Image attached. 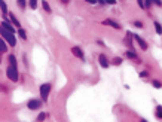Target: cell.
I'll return each mask as SVG.
<instances>
[{"mask_svg": "<svg viewBox=\"0 0 162 122\" xmlns=\"http://www.w3.org/2000/svg\"><path fill=\"white\" fill-rule=\"evenodd\" d=\"M156 116L158 118H162V107H158L156 109Z\"/></svg>", "mask_w": 162, "mask_h": 122, "instance_id": "16", "label": "cell"}, {"mask_svg": "<svg viewBox=\"0 0 162 122\" xmlns=\"http://www.w3.org/2000/svg\"><path fill=\"white\" fill-rule=\"evenodd\" d=\"M2 27H3V28H6V30H8V31H11V33H14V31H15V30H14V27H12L9 23H6V21H3V23H2Z\"/></svg>", "mask_w": 162, "mask_h": 122, "instance_id": "7", "label": "cell"}, {"mask_svg": "<svg viewBox=\"0 0 162 122\" xmlns=\"http://www.w3.org/2000/svg\"><path fill=\"white\" fill-rule=\"evenodd\" d=\"M43 119H45V115H43V113H40V115L37 116V121H43Z\"/></svg>", "mask_w": 162, "mask_h": 122, "instance_id": "22", "label": "cell"}, {"mask_svg": "<svg viewBox=\"0 0 162 122\" xmlns=\"http://www.w3.org/2000/svg\"><path fill=\"white\" fill-rule=\"evenodd\" d=\"M113 63H115V64H120V63H122V60H120V58H115V60H113Z\"/></svg>", "mask_w": 162, "mask_h": 122, "instance_id": "21", "label": "cell"}, {"mask_svg": "<svg viewBox=\"0 0 162 122\" xmlns=\"http://www.w3.org/2000/svg\"><path fill=\"white\" fill-rule=\"evenodd\" d=\"M9 63H11L12 66H17V61H15V57H14V55L9 57Z\"/></svg>", "mask_w": 162, "mask_h": 122, "instance_id": "15", "label": "cell"}, {"mask_svg": "<svg viewBox=\"0 0 162 122\" xmlns=\"http://www.w3.org/2000/svg\"><path fill=\"white\" fill-rule=\"evenodd\" d=\"M86 2H89V3H97V0H86Z\"/></svg>", "mask_w": 162, "mask_h": 122, "instance_id": "29", "label": "cell"}, {"mask_svg": "<svg viewBox=\"0 0 162 122\" xmlns=\"http://www.w3.org/2000/svg\"><path fill=\"white\" fill-rule=\"evenodd\" d=\"M155 27H156V33L161 34V33H162V27H161V24H159V23H155Z\"/></svg>", "mask_w": 162, "mask_h": 122, "instance_id": "12", "label": "cell"}, {"mask_svg": "<svg viewBox=\"0 0 162 122\" xmlns=\"http://www.w3.org/2000/svg\"><path fill=\"white\" fill-rule=\"evenodd\" d=\"M72 52H73L76 57H79V58H83V54H82V51H80L79 48H76V46H74V48H72Z\"/></svg>", "mask_w": 162, "mask_h": 122, "instance_id": "8", "label": "cell"}, {"mask_svg": "<svg viewBox=\"0 0 162 122\" xmlns=\"http://www.w3.org/2000/svg\"><path fill=\"white\" fill-rule=\"evenodd\" d=\"M11 18H12V23H14V24H15L17 27H20V23H18V20H17V18H15L14 15H11Z\"/></svg>", "mask_w": 162, "mask_h": 122, "instance_id": "17", "label": "cell"}, {"mask_svg": "<svg viewBox=\"0 0 162 122\" xmlns=\"http://www.w3.org/2000/svg\"><path fill=\"white\" fill-rule=\"evenodd\" d=\"M153 3H156L158 6H161V5H162V2H161V0H153Z\"/></svg>", "mask_w": 162, "mask_h": 122, "instance_id": "26", "label": "cell"}, {"mask_svg": "<svg viewBox=\"0 0 162 122\" xmlns=\"http://www.w3.org/2000/svg\"><path fill=\"white\" fill-rule=\"evenodd\" d=\"M140 76H141V77H146V76H147V72H143V73H141Z\"/></svg>", "mask_w": 162, "mask_h": 122, "instance_id": "28", "label": "cell"}, {"mask_svg": "<svg viewBox=\"0 0 162 122\" xmlns=\"http://www.w3.org/2000/svg\"><path fill=\"white\" fill-rule=\"evenodd\" d=\"M97 2H98V3H100V5H103V3H104V2H106V0H97Z\"/></svg>", "mask_w": 162, "mask_h": 122, "instance_id": "30", "label": "cell"}, {"mask_svg": "<svg viewBox=\"0 0 162 122\" xmlns=\"http://www.w3.org/2000/svg\"><path fill=\"white\" fill-rule=\"evenodd\" d=\"M49 91H51V85H49V83H45V85H42V86H40V95H42L43 101H46V100H48Z\"/></svg>", "mask_w": 162, "mask_h": 122, "instance_id": "3", "label": "cell"}, {"mask_svg": "<svg viewBox=\"0 0 162 122\" xmlns=\"http://www.w3.org/2000/svg\"><path fill=\"white\" fill-rule=\"evenodd\" d=\"M98 61H100V64H101V67H104V69H107L109 67V61H107V58L101 54L100 57H98Z\"/></svg>", "mask_w": 162, "mask_h": 122, "instance_id": "5", "label": "cell"}, {"mask_svg": "<svg viewBox=\"0 0 162 122\" xmlns=\"http://www.w3.org/2000/svg\"><path fill=\"white\" fill-rule=\"evenodd\" d=\"M18 33H20V36H21L23 39H26V37H27V36H26V31H24L23 28H20V30H18Z\"/></svg>", "mask_w": 162, "mask_h": 122, "instance_id": "18", "label": "cell"}, {"mask_svg": "<svg viewBox=\"0 0 162 122\" xmlns=\"http://www.w3.org/2000/svg\"><path fill=\"white\" fill-rule=\"evenodd\" d=\"M40 106H42V101L40 100H30L28 101V109H33L34 110V109H39Z\"/></svg>", "mask_w": 162, "mask_h": 122, "instance_id": "4", "label": "cell"}, {"mask_svg": "<svg viewBox=\"0 0 162 122\" xmlns=\"http://www.w3.org/2000/svg\"><path fill=\"white\" fill-rule=\"evenodd\" d=\"M63 2H64V3H69V0H63Z\"/></svg>", "mask_w": 162, "mask_h": 122, "instance_id": "31", "label": "cell"}, {"mask_svg": "<svg viewBox=\"0 0 162 122\" xmlns=\"http://www.w3.org/2000/svg\"><path fill=\"white\" fill-rule=\"evenodd\" d=\"M6 75H8V77L11 79V80H14V82H17L18 80V70H17V66H9L8 67V70H6Z\"/></svg>", "mask_w": 162, "mask_h": 122, "instance_id": "2", "label": "cell"}, {"mask_svg": "<svg viewBox=\"0 0 162 122\" xmlns=\"http://www.w3.org/2000/svg\"><path fill=\"white\" fill-rule=\"evenodd\" d=\"M0 49H2V52H6V51H8V48H6V45H5V40L0 42Z\"/></svg>", "mask_w": 162, "mask_h": 122, "instance_id": "11", "label": "cell"}, {"mask_svg": "<svg viewBox=\"0 0 162 122\" xmlns=\"http://www.w3.org/2000/svg\"><path fill=\"white\" fill-rule=\"evenodd\" d=\"M128 57H129V58H135V54L129 51V52H128Z\"/></svg>", "mask_w": 162, "mask_h": 122, "instance_id": "24", "label": "cell"}, {"mask_svg": "<svg viewBox=\"0 0 162 122\" xmlns=\"http://www.w3.org/2000/svg\"><path fill=\"white\" fill-rule=\"evenodd\" d=\"M152 2H153V0H144V5H146V6L149 8V6L152 5Z\"/></svg>", "mask_w": 162, "mask_h": 122, "instance_id": "20", "label": "cell"}, {"mask_svg": "<svg viewBox=\"0 0 162 122\" xmlns=\"http://www.w3.org/2000/svg\"><path fill=\"white\" fill-rule=\"evenodd\" d=\"M42 5H43V9H45L46 12H51V8H49V5H48V2H42Z\"/></svg>", "mask_w": 162, "mask_h": 122, "instance_id": "14", "label": "cell"}, {"mask_svg": "<svg viewBox=\"0 0 162 122\" xmlns=\"http://www.w3.org/2000/svg\"><path fill=\"white\" fill-rule=\"evenodd\" d=\"M20 6H21V8L26 6V0H20Z\"/></svg>", "mask_w": 162, "mask_h": 122, "instance_id": "25", "label": "cell"}, {"mask_svg": "<svg viewBox=\"0 0 162 122\" xmlns=\"http://www.w3.org/2000/svg\"><path fill=\"white\" fill-rule=\"evenodd\" d=\"M106 3H110V5H113V3H116V0H106Z\"/></svg>", "mask_w": 162, "mask_h": 122, "instance_id": "27", "label": "cell"}, {"mask_svg": "<svg viewBox=\"0 0 162 122\" xmlns=\"http://www.w3.org/2000/svg\"><path fill=\"white\" fill-rule=\"evenodd\" d=\"M138 5H140V8H146V5H144L143 0H138Z\"/></svg>", "mask_w": 162, "mask_h": 122, "instance_id": "23", "label": "cell"}, {"mask_svg": "<svg viewBox=\"0 0 162 122\" xmlns=\"http://www.w3.org/2000/svg\"><path fill=\"white\" fill-rule=\"evenodd\" d=\"M2 37L11 45V46H15V43H17V40H15V37H14V33H11V31H8L6 28H3L2 27Z\"/></svg>", "mask_w": 162, "mask_h": 122, "instance_id": "1", "label": "cell"}, {"mask_svg": "<svg viewBox=\"0 0 162 122\" xmlns=\"http://www.w3.org/2000/svg\"><path fill=\"white\" fill-rule=\"evenodd\" d=\"M134 39L138 42V45L141 46V49H147V45H146V42H144V40H143L140 36H137V34H135V36H134Z\"/></svg>", "mask_w": 162, "mask_h": 122, "instance_id": "6", "label": "cell"}, {"mask_svg": "<svg viewBox=\"0 0 162 122\" xmlns=\"http://www.w3.org/2000/svg\"><path fill=\"white\" fill-rule=\"evenodd\" d=\"M153 86H156V88H161V86H162V83H161V82H158V80H155V82H153Z\"/></svg>", "mask_w": 162, "mask_h": 122, "instance_id": "19", "label": "cell"}, {"mask_svg": "<svg viewBox=\"0 0 162 122\" xmlns=\"http://www.w3.org/2000/svg\"><path fill=\"white\" fill-rule=\"evenodd\" d=\"M30 8L31 9H36L37 8V0H30Z\"/></svg>", "mask_w": 162, "mask_h": 122, "instance_id": "13", "label": "cell"}, {"mask_svg": "<svg viewBox=\"0 0 162 122\" xmlns=\"http://www.w3.org/2000/svg\"><path fill=\"white\" fill-rule=\"evenodd\" d=\"M104 24H106V26H112V27H115V28H120V27H119V24H116L115 21H110V20H106V21H104Z\"/></svg>", "mask_w": 162, "mask_h": 122, "instance_id": "9", "label": "cell"}, {"mask_svg": "<svg viewBox=\"0 0 162 122\" xmlns=\"http://www.w3.org/2000/svg\"><path fill=\"white\" fill-rule=\"evenodd\" d=\"M0 3H2V14L5 15V14L8 12V8H6V3L3 2V0H2V2H0Z\"/></svg>", "mask_w": 162, "mask_h": 122, "instance_id": "10", "label": "cell"}]
</instances>
